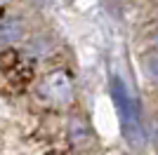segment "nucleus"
Instances as JSON below:
<instances>
[{
  "label": "nucleus",
  "instance_id": "7ed1b4c3",
  "mask_svg": "<svg viewBox=\"0 0 158 155\" xmlns=\"http://www.w3.org/2000/svg\"><path fill=\"white\" fill-rule=\"evenodd\" d=\"M43 89L50 99L59 103H66L71 99V80L66 78V73H50L43 82Z\"/></svg>",
  "mask_w": 158,
  "mask_h": 155
},
{
  "label": "nucleus",
  "instance_id": "20e7f679",
  "mask_svg": "<svg viewBox=\"0 0 158 155\" xmlns=\"http://www.w3.org/2000/svg\"><path fill=\"white\" fill-rule=\"evenodd\" d=\"M21 24L17 19H0V45H12L21 38Z\"/></svg>",
  "mask_w": 158,
  "mask_h": 155
},
{
  "label": "nucleus",
  "instance_id": "f257e3e1",
  "mask_svg": "<svg viewBox=\"0 0 158 155\" xmlns=\"http://www.w3.org/2000/svg\"><path fill=\"white\" fill-rule=\"evenodd\" d=\"M109 87H111V103H113V108H116V113H120V117H123L127 139H130L132 143H142V139H144V136H142V122H139L137 108H135V103H132V99H130L127 87L123 85V80H120L118 75L111 78Z\"/></svg>",
  "mask_w": 158,
  "mask_h": 155
},
{
  "label": "nucleus",
  "instance_id": "39448f33",
  "mask_svg": "<svg viewBox=\"0 0 158 155\" xmlns=\"http://www.w3.org/2000/svg\"><path fill=\"white\" fill-rule=\"evenodd\" d=\"M146 75H149L153 82L158 85V54H156V57H149V59H146Z\"/></svg>",
  "mask_w": 158,
  "mask_h": 155
},
{
  "label": "nucleus",
  "instance_id": "423d86ee",
  "mask_svg": "<svg viewBox=\"0 0 158 155\" xmlns=\"http://www.w3.org/2000/svg\"><path fill=\"white\" fill-rule=\"evenodd\" d=\"M156 47H158V35H156Z\"/></svg>",
  "mask_w": 158,
  "mask_h": 155
},
{
  "label": "nucleus",
  "instance_id": "f03ea898",
  "mask_svg": "<svg viewBox=\"0 0 158 155\" xmlns=\"http://www.w3.org/2000/svg\"><path fill=\"white\" fill-rule=\"evenodd\" d=\"M94 127L104 139H113L118 134V113L109 99H99L94 106Z\"/></svg>",
  "mask_w": 158,
  "mask_h": 155
}]
</instances>
